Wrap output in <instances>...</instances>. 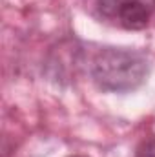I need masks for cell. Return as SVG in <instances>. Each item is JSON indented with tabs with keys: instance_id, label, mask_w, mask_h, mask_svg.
Listing matches in <instances>:
<instances>
[{
	"instance_id": "7a4b0ae2",
	"label": "cell",
	"mask_w": 155,
	"mask_h": 157,
	"mask_svg": "<svg viewBox=\"0 0 155 157\" xmlns=\"http://www.w3.org/2000/svg\"><path fill=\"white\" fill-rule=\"evenodd\" d=\"M97 15L113 28L144 29L155 17V0H99Z\"/></svg>"
},
{
	"instance_id": "277c9868",
	"label": "cell",
	"mask_w": 155,
	"mask_h": 157,
	"mask_svg": "<svg viewBox=\"0 0 155 157\" xmlns=\"http://www.w3.org/2000/svg\"><path fill=\"white\" fill-rule=\"evenodd\" d=\"M71 157H82V155H71Z\"/></svg>"
},
{
	"instance_id": "6da1fadb",
	"label": "cell",
	"mask_w": 155,
	"mask_h": 157,
	"mask_svg": "<svg viewBox=\"0 0 155 157\" xmlns=\"http://www.w3.org/2000/svg\"><path fill=\"white\" fill-rule=\"evenodd\" d=\"M148 59L144 53L122 48H104L91 62L93 82L102 91L124 93L139 88L148 77Z\"/></svg>"
},
{
	"instance_id": "3957f363",
	"label": "cell",
	"mask_w": 155,
	"mask_h": 157,
	"mask_svg": "<svg viewBox=\"0 0 155 157\" xmlns=\"http://www.w3.org/2000/svg\"><path fill=\"white\" fill-rule=\"evenodd\" d=\"M135 157H155V139H150V141L142 143L137 148Z\"/></svg>"
}]
</instances>
